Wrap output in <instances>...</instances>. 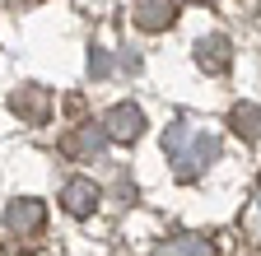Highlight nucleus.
I'll return each instance as SVG.
<instances>
[{"mask_svg":"<svg viewBox=\"0 0 261 256\" xmlns=\"http://www.w3.org/2000/svg\"><path fill=\"white\" fill-rule=\"evenodd\" d=\"M163 154H168L177 182H196L219 158V135L205 131V126H196V121H187V117H177L163 131Z\"/></svg>","mask_w":261,"mask_h":256,"instance_id":"f257e3e1","label":"nucleus"},{"mask_svg":"<svg viewBox=\"0 0 261 256\" xmlns=\"http://www.w3.org/2000/svg\"><path fill=\"white\" fill-rule=\"evenodd\" d=\"M103 131H108V140H117V145H136V140L145 135V112H140L136 103H117V107L103 117Z\"/></svg>","mask_w":261,"mask_h":256,"instance_id":"f03ea898","label":"nucleus"},{"mask_svg":"<svg viewBox=\"0 0 261 256\" xmlns=\"http://www.w3.org/2000/svg\"><path fill=\"white\" fill-rule=\"evenodd\" d=\"M10 107H14V117L28 121V126H47V117H51V93H47L42 84H23V89H14Z\"/></svg>","mask_w":261,"mask_h":256,"instance_id":"7ed1b4c3","label":"nucleus"},{"mask_svg":"<svg viewBox=\"0 0 261 256\" xmlns=\"http://www.w3.org/2000/svg\"><path fill=\"white\" fill-rule=\"evenodd\" d=\"M98 201H103V191H98L93 177H70V182L61 186V210H65V214H75V219L93 214Z\"/></svg>","mask_w":261,"mask_h":256,"instance_id":"20e7f679","label":"nucleus"},{"mask_svg":"<svg viewBox=\"0 0 261 256\" xmlns=\"http://www.w3.org/2000/svg\"><path fill=\"white\" fill-rule=\"evenodd\" d=\"M5 223H10V229H14L19 238H33V233H42V223H47V205H42V201H33V196L10 201Z\"/></svg>","mask_w":261,"mask_h":256,"instance_id":"39448f33","label":"nucleus"},{"mask_svg":"<svg viewBox=\"0 0 261 256\" xmlns=\"http://www.w3.org/2000/svg\"><path fill=\"white\" fill-rule=\"evenodd\" d=\"M196 66H201L205 75H224L228 66H233V42H228L224 33H210L196 42Z\"/></svg>","mask_w":261,"mask_h":256,"instance_id":"423d86ee","label":"nucleus"},{"mask_svg":"<svg viewBox=\"0 0 261 256\" xmlns=\"http://www.w3.org/2000/svg\"><path fill=\"white\" fill-rule=\"evenodd\" d=\"M103 145H108V131H103V126H93V121L80 126V131H70V135L61 140V149L70 154V158H80V163H93V158L103 154Z\"/></svg>","mask_w":261,"mask_h":256,"instance_id":"0eeeda50","label":"nucleus"},{"mask_svg":"<svg viewBox=\"0 0 261 256\" xmlns=\"http://www.w3.org/2000/svg\"><path fill=\"white\" fill-rule=\"evenodd\" d=\"M177 19V0H136V23L145 33H163Z\"/></svg>","mask_w":261,"mask_h":256,"instance_id":"6e6552de","label":"nucleus"},{"mask_svg":"<svg viewBox=\"0 0 261 256\" xmlns=\"http://www.w3.org/2000/svg\"><path fill=\"white\" fill-rule=\"evenodd\" d=\"M228 126H233V135H243V140H261V107L256 103H238L228 112Z\"/></svg>","mask_w":261,"mask_h":256,"instance_id":"1a4fd4ad","label":"nucleus"},{"mask_svg":"<svg viewBox=\"0 0 261 256\" xmlns=\"http://www.w3.org/2000/svg\"><path fill=\"white\" fill-rule=\"evenodd\" d=\"M154 256H215V242H210V238H201V233H187V238L163 242Z\"/></svg>","mask_w":261,"mask_h":256,"instance_id":"9d476101","label":"nucleus"},{"mask_svg":"<svg viewBox=\"0 0 261 256\" xmlns=\"http://www.w3.org/2000/svg\"><path fill=\"white\" fill-rule=\"evenodd\" d=\"M243 233L261 247V186H256V196H252V205H247V214H243Z\"/></svg>","mask_w":261,"mask_h":256,"instance_id":"9b49d317","label":"nucleus"},{"mask_svg":"<svg viewBox=\"0 0 261 256\" xmlns=\"http://www.w3.org/2000/svg\"><path fill=\"white\" fill-rule=\"evenodd\" d=\"M108 70H112V61H108V51H103V47H89V75H93V79H103Z\"/></svg>","mask_w":261,"mask_h":256,"instance_id":"f8f14e48","label":"nucleus"},{"mask_svg":"<svg viewBox=\"0 0 261 256\" xmlns=\"http://www.w3.org/2000/svg\"><path fill=\"white\" fill-rule=\"evenodd\" d=\"M177 5H187V0H177ZM191 5H215V0H191Z\"/></svg>","mask_w":261,"mask_h":256,"instance_id":"ddd939ff","label":"nucleus"}]
</instances>
